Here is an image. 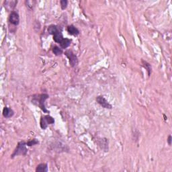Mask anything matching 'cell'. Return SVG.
I'll use <instances>...</instances> for the list:
<instances>
[{
  "label": "cell",
  "instance_id": "5bb4252c",
  "mask_svg": "<svg viewBox=\"0 0 172 172\" xmlns=\"http://www.w3.org/2000/svg\"><path fill=\"white\" fill-rule=\"evenodd\" d=\"M38 143H39V141L36 139H31L28 142H26L27 146H29V147H31V146H34V145H36Z\"/></svg>",
  "mask_w": 172,
  "mask_h": 172
},
{
  "label": "cell",
  "instance_id": "3957f363",
  "mask_svg": "<svg viewBox=\"0 0 172 172\" xmlns=\"http://www.w3.org/2000/svg\"><path fill=\"white\" fill-rule=\"evenodd\" d=\"M26 142L20 141L18 143L16 148L14 151V153H12L11 157L14 158V157L18 155H26L28 152V149L26 148Z\"/></svg>",
  "mask_w": 172,
  "mask_h": 172
},
{
  "label": "cell",
  "instance_id": "4fadbf2b",
  "mask_svg": "<svg viewBox=\"0 0 172 172\" xmlns=\"http://www.w3.org/2000/svg\"><path fill=\"white\" fill-rule=\"evenodd\" d=\"M53 52L54 53V54H55V55H57V56L61 55L63 53L62 48H59V46H55L53 48Z\"/></svg>",
  "mask_w": 172,
  "mask_h": 172
},
{
  "label": "cell",
  "instance_id": "8992f818",
  "mask_svg": "<svg viewBox=\"0 0 172 172\" xmlns=\"http://www.w3.org/2000/svg\"><path fill=\"white\" fill-rule=\"evenodd\" d=\"M9 22L12 25L18 26L20 23V16L18 13L16 11H12L9 16Z\"/></svg>",
  "mask_w": 172,
  "mask_h": 172
},
{
  "label": "cell",
  "instance_id": "9a60e30c",
  "mask_svg": "<svg viewBox=\"0 0 172 172\" xmlns=\"http://www.w3.org/2000/svg\"><path fill=\"white\" fill-rule=\"evenodd\" d=\"M60 3H61V7L63 10H65L67 8V5H68V1L67 0H61L60 1Z\"/></svg>",
  "mask_w": 172,
  "mask_h": 172
},
{
  "label": "cell",
  "instance_id": "e0dca14e",
  "mask_svg": "<svg viewBox=\"0 0 172 172\" xmlns=\"http://www.w3.org/2000/svg\"><path fill=\"white\" fill-rule=\"evenodd\" d=\"M171 141H172L171 135H169V136H168V139H167V143H168V144H169V145H171Z\"/></svg>",
  "mask_w": 172,
  "mask_h": 172
},
{
  "label": "cell",
  "instance_id": "9c48e42d",
  "mask_svg": "<svg viewBox=\"0 0 172 172\" xmlns=\"http://www.w3.org/2000/svg\"><path fill=\"white\" fill-rule=\"evenodd\" d=\"M14 114V112L11 108L5 107L3 110V116L6 118L12 117Z\"/></svg>",
  "mask_w": 172,
  "mask_h": 172
},
{
  "label": "cell",
  "instance_id": "277c9868",
  "mask_svg": "<svg viewBox=\"0 0 172 172\" xmlns=\"http://www.w3.org/2000/svg\"><path fill=\"white\" fill-rule=\"evenodd\" d=\"M55 123V119L53 117H51L49 115L44 116H42L40 118V127L43 130H45L47 128L48 124H53Z\"/></svg>",
  "mask_w": 172,
  "mask_h": 172
},
{
  "label": "cell",
  "instance_id": "5b68a950",
  "mask_svg": "<svg viewBox=\"0 0 172 172\" xmlns=\"http://www.w3.org/2000/svg\"><path fill=\"white\" fill-rule=\"evenodd\" d=\"M65 55L69 59V64L72 67H75L78 65V59L75 54L73 53L72 50H68L65 52Z\"/></svg>",
  "mask_w": 172,
  "mask_h": 172
},
{
  "label": "cell",
  "instance_id": "2e32d148",
  "mask_svg": "<svg viewBox=\"0 0 172 172\" xmlns=\"http://www.w3.org/2000/svg\"><path fill=\"white\" fill-rule=\"evenodd\" d=\"M26 3L27 6L29 8L32 9L33 7L34 6L35 3H36V1H26Z\"/></svg>",
  "mask_w": 172,
  "mask_h": 172
},
{
  "label": "cell",
  "instance_id": "8fae6325",
  "mask_svg": "<svg viewBox=\"0 0 172 172\" xmlns=\"http://www.w3.org/2000/svg\"><path fill=\"white\" fill-rule=\"evenodd\" d=\"M37 172H46L48 171V165L46 163H40L37 165L36 168Z\"/></svg>",
  "mask_w": 172,
  "mask_h": 172
},
{
  "label": "cell",
  "instance_id": "6da1fadb",
  "mask_svg": "<svg viewBox=\"0 0 172 172\" xmlns=\"http://www.w3.org/2000/svg\"><path fill=\"white\" fill-rule=\"evenodd\" d=\"M48 32L53 35V40L55 42L59 43L62 49L68 48L70 46L71 39L63 38L62 30L57 25H50L48 28Z\"/></svg>",
  "mask_w": 172,
  "mask_h": 172
},
{
  "label": "cell",
  "instance_id": "ba28073f",
  "mask_svg": "<svg viewBox=\"0 0 172 172\" xmlns=\"http://www.w3.org/2000/svg\"><path fill=\"white\" fill-rule=\"evenodd\" d=\"M17 3V1H5L4 7L7 10H13L16 7Z\"/></svg>",
  "mask_w": 172,
  "mask_h": 172
},
{
  "label": "cell",
  "instance_id": "7c38bea8",
  "mask_svg": "<svg viewBox=\"0 0 172 172\" xmlns=\"http://www.w3.org/2000/svg\"><path fill=\"white\" fill-rule=\"evenodd\" d=\"M142 65H143L144 68H145L146 69H147V71H148L149 76H150V75L151 73V65L149 64V63H147V61H143V60H142Z\"/></svg>",
  "mask_w": 172,
  "mask_h": 172
},
{
  "label": "cell",
  "instance_id": "30bf717a",
  "mask_svg": "<svg viewBox=\"0 0 172 172\" xmlns=\"http://www.w3.org/2000/svg\"><path fill=\"white\" fill-rule=\"evenodd\" d=\"M67 32L70 35L73 36H77L79 34V30L73 25H70L67 27Z\"/></svg>",
  "mask_w": 172,
  "mask_h": 172
},
{
  "label": "cell",
  "instance_id": "7a4b0ae2",
  "mask_svg": "<svg viewBox=\"0 0 172 172\" xmlns=\"http://www.w3.org/2000/svg\"><path fill=\"white\" fill-rule=\"evenodd\" d=\"M49 98V96L46 93L34 95L32 99V103L34 105L38 106L44 112L49 113V111L46 109L45 106V101Z\"/></svg>",
  "mask_w": 172,
  "mask_h": 172
},
{
  "label": "cell",
  "instance_id": "52a82bcc",
  "mask_svg": "<svg viewBox=\"0 0 172 172\" xmlns=\"http://www.w3.org/2000/svg\"><path fill=\"white\" fill-rule=\"evenodd\" d=\"M96 102L98 103L101 106L106 109H112V106L106 100V98L102 96H99L96 98Z\"/></svg>",
  "mask_w": 172,
  "mask_h": 172
}]
</instances>
